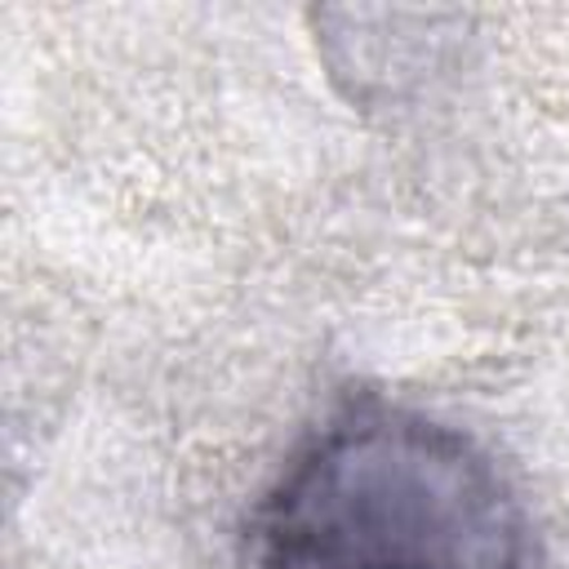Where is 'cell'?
I'll list each match as a JSON object with an SVG mask.
<instances>
[{"mask_svg": "<svg viewBox=\"0 0 569 569\" xmlns=\"http://www.w3.org/2000/svg\"><path fill=\"white\" fill-rule=\"evenodd\" d=\"M240 569H533V520L467 427L365 391L253 498Z\"/></svg>", "mask_w": 569, "mask_h": 569, "instance_id": "obj_1", "label": "cell"}]
</instances>
